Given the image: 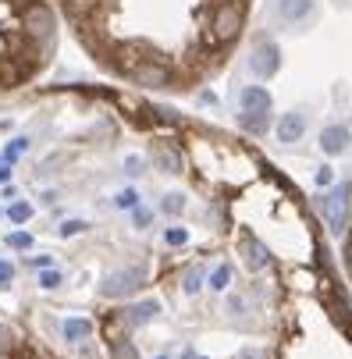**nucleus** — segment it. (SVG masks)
I'll use <instances>...</instances> for the list:
<instances>
[{
	"label": "nucleus",
	"mask_w": 352,
	"mask_h": 359,
	"mask_svg": "<svg viewBox=\"0 0 352 359\" xmlns=\"http://www.w3.org/2000/svg\"><path fill=\"white\" fill-rule=\"evenodd\" d=\"M32 4L36 0H0V93L36 79L54 54V46L39 43L25 25Z\"/></svg>",
	"instance_id": "f257e3e1"
},
{
	"label": "nucleus",
	"mask_w": 352,
	"mask_h": 359,
	"mask_svg": "<svg viewBox=\"0 0 352 359\" xmlns=\"http://www.w3.org/2000/svg\"><path fill=\"white\" fill-rule=\"evenodd\" d=\"M249 68H253L257 79H274L281 72V46L274 39H260L249 54Z\"/></svg>",
	"instance_id": "f03ea898"
},
{
	"label": "nucleus",
	"mask_w": 352,
	"mask_h": 359,
	"mask_svg": "<svg viewBox=\"0 0 352 359\" xmlns=\"http://www.w3.org/2000/svg\"><path fill=\"white\" fill-rule=\"evenodd\" d=\"M320 214L327 221V228L334 235L345 231V214H348V185H334L324 199H320Z\"/></svg>",
	"instance_id": "7ed1b4c3"
},
{
	"label": "nucleus",
	"mask_w": 352,
	"mask_h": 359,
	"mask_svg": "<svg viewBox=\"0 0 352 359\" xmlns=\"http://www.w3.org/2000/svg\"><path fill=\"white\" fill-rule=\"evenodd\" d=\"M146 281V271L142 267H128V271H118V274H111L107 281H104V292L107 299H118V295H128V292H135L139 285Z\"/></svg>",
	"instance_id": "20e7f679"
},
{
	"label": "nucleus",
	"mask_w": 352,
	"mask_h": 359,
	"mask_svg": "<svg viewBox=\"0 0 352 359\" xmlns=\"http://www.w3.org/2000/svg\"><path fill=\"white\" fill-rule=\"evenodd\" d=\"M348 142H352V132L345 125H327L320 132V149L327 153V157H341V153L348 149Z\"/></svg>",
	"instance_id": "39448f33"
},
{
	"label": "nucleus",
	"mask_w": 352,
	"mask_h": 359,
	"mask_svg": "<svg viewBox=\"0 0 352 359\" xmlns=\"http://www.w3.org/2000/svg\"><path fill=\"white\" fill-rule=\"evenodd\" d=\"M303 135H306V114H299V111H288V114H281V121H278V139H281L285 146L299 142Z\"/></svg>",
	"instance_id": "423d86ee"
},
{
	"label": "nucleus",
	"mask_w": 352,
	"mask_h": 359,
	"mask_svg": "<svg viewBox=\"0 0 352 359\" xmlns=\"http://www.w3.org/2000/svg\"><path fill=\"white\" fill-rule=\"evenodd\" d=\"M238 107L242 111H271L274 100H271V89L267 86H245L238 93Z\"/></svg>",
	"instance_id": "0eeeda50"
},
{
	"label": "nucleus",
	"mask_w": 352,
	"mask_h": 359,
	"mask_svg": "<svg viewBox=\"0 0 352 359\" xmlns=\"http://www.w3.org/2000/svg\"><path fill=\"white\" fill-rule=\"evenodd\" d=\"M313 15V0H278V18L288 25H299Z\"/></svg>",
	"instance_id": "6e6552de"
},
{
	"label": "nucleus",
	"mask_w": 352,
	"mask_h": 359,
	"mask_svg": "<svg viewBox=\"0 0 352 359\" xmlns=\"http://www.w3.org/2000/svg\"><path fill=\"white\" fill-rule=\"evenodd\" d=\"M238 128L249 135H264L271 128V111H242L238 114Z\"/></svg>",
	"instance_id": "1a4fd4ad"
},
{
	"label": "nucleus",
	"mask_w": 352,
	"mask_h": 359,
	"mask_svg": "<svg viewBox=\"0 0 352 359\" xmlns=\"http://www.w3.org/2000/svg\"><path fill=\"white\" fill-rule=\"evenodd\" d=\"M242 256H245V267H249V271H264V267H267V249H264L253 235L242 238Z\"/></svg>",
	"instance_id": "9d476101"
},
{
	"label": "nucleus",
	"mask_w": 352,
	"mask_h": 359,
	"mask_svg": "<svg viewBox=\"0 0 352 359\" xmlns=\"http://www.w3.org/2000/svg\"><path fill=\"white\" fill-rule=\"evenodd\" d=\"M207 285H210L214 292H228V285H231V264H217V267L207 274Z\"/></svg>",
	"instance_id": "9b49d317"
},
{
	"label": "nucleus",
	"mask_w": 352,
	"mask_h": 359,
	"mask_svg": "<svg viewBox=\"0 0 352 359\" xmlns=\"http://www.w3.org/2000/svg\"><path fill=\"white\" fill-rule=\"evenodd\" d=\"M89 331H93V324L82 320V317L65 320V338H68V341H82V338H89Z\"/></svg>",
	"instance_id": "f8f14e48"
},
{
	"label": "nucleus",
	"mask_w": 352,
	"mask_h": 359,
	"mask_svg": "<svg viewBox=\"0 0 352 359\" xmlns=\"http://www.w3.org/2000/svg\"><path fill=\"white\" fill-rule=\"evenodd\" d=\"M161 313V302H142L132 310V324H146V320H154Z\"/></svg>",
	"instance_id": "ddd939ff"
},
{
	"label": "nucleus",
	"mask_w": 352,
	"mask_h": 359,
	"mask_svg": "<svg viewBox=\"0 0 352 359\" xmlns=\"http://www.w3.org/2000/svg\"><path fill=\"white\" fill-rule=\"evenodd\" d=\"M203 281H207V271H203V267H192V271L185 274V295H199Z\"/></svg>",
	"instance_id": "4468645a"
},
{
	"label": "nucleus",
	"mask_w": 352,
	"mask_h": 359,
	"mask_svg": "<svg viewBox=\"0 0 352 359\" xmlns=\"http://www.w3.org/2000/svg\"><path fill=\"white\" fill-rule=\"evenodd\" d=\"M161 210H164V214H171V217H178V214L185 210V196H182V192H168V196H164V203H161Z\"/></svg>",
	"instance_id": "2eb2a0df"
},
{
	"label": "nucleus",
	"mask_w": 352,
	"mask_h": 359,
	"mask_svg": "<svg viewBox=\"0 0 352 359\" xmlns=\"http://www.w3.org/2000/svg\"><path fill=\"white\" fill-rule=\"evenodd\" d=\"M114 207H121V210H135V207H139V192H135V189H121V192L114 196Z\"/></svg>",
	"instance_id": "dca6fc26"
},
{
	"label": "nucleus",
	"mask_w": 352,
	"mask_h": 359,
	"mask_svg": "<svg viewBox=\"0 0 352 359\" xmlns=\"http://www.w3.org/2000/svg\"><path fill=\"white\" fill-rule=\"evenodd\" d=\"M8 217H11V224H25V221L32 217V207H29V203H11Z\"/></svg>",
	"instance_id": "f3484780"
},
{
	"label": "nucleus",
	"mask_w": 352,
	"mask_h": 359,
	"mask_svg": "<svg viewBox=\"0 0 352 359\" xmlns=\"http://www.w3.org/2000/svg\"><path fill=\"white\" fill-rule=\"evenodd\" d=\"M25 149H29V139H15V142H8V149H4V164H15Z\"/></svg>",
	"instance_id": "a211bd4d"
},
{
	"label": "nucleus",
	"mask_w": 352,
	"mask_h": 359,
	"mask_svg": "<svg viewBox=\"0 0 352 359\" xmlns=\"http://www.w3.org/2000/svg\"><path fill=\"white\" fill-rule=\"evenodd\" d=\"M164 242H168V245H185V242H189V231L178 228V224H171V228L164 231Z\"/></svg>",
	"instance_id": "6ab92c4d"
},
{
	"label": "nucleus",
	"mask_w": 352,
	"mask_h": 359,
	"mask_svg": "<svg viewBox=\"0 0 352 359\" xmlns=\"http://www.w3.org/2000/svg\"><path fill=\"white\" fill-rule=\"evenodd\" d=\"M8 245H11V249H29V245H32V235H29V231H11V235H8Z\"/></svg>",
	"instance_id": "aec40b11"
},
{
	"label": "nucleus",
	"mask_w": 352,
	"mask_h": 359,
	"mask_svg": "<svg viewBox=\"0 0 352 359\" xmlns=\"http://www.w3.org/2000/svg\"><path fill=\"white\" fill-rule=\"evenodd\" d=\"M86 228H89L86 221H65V224H61V238H72V235H82Z\"/></svg>",
	"instance_id": "412c9836"
},
{
	"label": "nucleus",
	"mask_w": 352,
	"mask_h": 359,
	"mask_svg": "<svg viewBox=\"0 0 352 359\" xmlns=\"http://www.w3.org/2000/svg\"><path fill=\"white\" fill-rule=\"evenodd\" d=\"M39 285H43L46 292H54V288L61 285V274H57V271H43V274H39Z\"/></svg>",
	"instance_id": "4be33fe9"
},
{
	"label": "nucleus",
	"mask_w": 352,
	"mask_h": 359,
	"mask_svg": "<svg viewBox=\"0 0 352 359\" xmlns=\"http://www.w3.org/2000/svg\"><path fill=\"white\" fill-rule=\"evenodd\" d=\"M132 217H135V228H146L149 221H154V214H149L146 207H135V210H132Z\"/></svg>",
	"instance_id": "5701e85b"
},
{
	"label": "nucleus",
	"mask_w": 352,
	"mask_h": 359,
	"mask_svg": "<svg viewBox=\"0 0 352 359\" xmlns=\"http://www.w3.org/2000/svg\"><path fill=\"white\" fill-rule=\"evenodd\" d=\"M11 281H15V264L0 260V285H11Z\"/></svg>",
	"instance_id": "b1692460"
},
{
	"label": "nucleus",
	"mask_w": 352,
	"mask_h": 359,
	"mask_svg": "<svg viewBox=\"0 0 352 359\" xmlns=\"http://www.w3.org/2000/svg\"><path fill=\"white\" fill-rule=\"evenodd\" d=\"M317 185H320V189H324V185H334V168L324 164V168L317 171Z\"/></svg>",
	"instance_id": "393cba45"
},
{
	"label": "nucleus",
	"mask_w": 352,
	"mask_h": 359,
	"mask_svg": "<svg viewBox=\"0 0 352 359\" xmlns=\"http://www.w3.org/2000/svg\"><path fill=\"white\" fill-rule=\"evenodd\" d=\"M238 359H267V352H257V348H245V352H238Z\"/></svg>",
	"instance_id": "a878e982"
},
{
	"label": "nucleus",
	"mask_w": 352,
	"mask_h": 359,
	"mask_svg": "<svg viewBox=\"0 0 352 359\" xmlns=\"http://www.w3.org/2000/svg\"><path fill=\"white\" fill-rule=\"evenodd\" d=\"M228 310H231V313H242V310H245V302L231 295V299H228Z\"/></svg>",
	"instance_id": "bb28decb"
},
{
	"label": "nucleus",
	"mask_w": 352,
	"mask_h": 359,
	"mask_svg": "<svg viewBox=\"0 0 352 359\" xmlns=\"http://www.w3.org/2000/svg\"><path fill=\"white\" fill-rule=\"evenodd\" d=\"M32 267H50V256H32Z\"/></svg>",
	"instance_id": "cd10ccee"
},
{
	"label": "nucleus",
	"mask_w": 352,
	"mask_h": 359,
	"mask_svg": "<svg viewBox=\"0 0 352 359\" xmlns=\"http://www.w3.org/2000/svg\"><path fill=\"white\" fill-rule=\"evenodd\" d=\"M139 168H142V161H139V157H128V171L139 175Z\"/></svg>",
	"instance_id": "c85d7f7f"
},
{
	"label": "nucleus",
	"mask_w": 352,
	"mask_h": 359,
	"mask_svg": "<svg viewBox=\"0 0 352 359\" xmlns=\"http://www.w3.org/2000/svg\"><path fill=\"white\" fill-rule=\"evenodd\" d=\"M8 178H11V164L0 168V185H8Z\"/></svg>",
	"instance_id": "c756f323"
},
{
	"label": "nucleus",
	"mask_w": 352,
	"mask_h": 359,
	"mask_svg": "<svg viewBox=\"0 0 352 359\" xmlns=\"http://www.w3.org/2000/svg\"><path fill=\"white\" fill-rule=\"evenodd\" d=\"M161 359H164V355H161Z\"/></svg>",
	"instance_id": "7c9ffc66"
}]
</instances>
